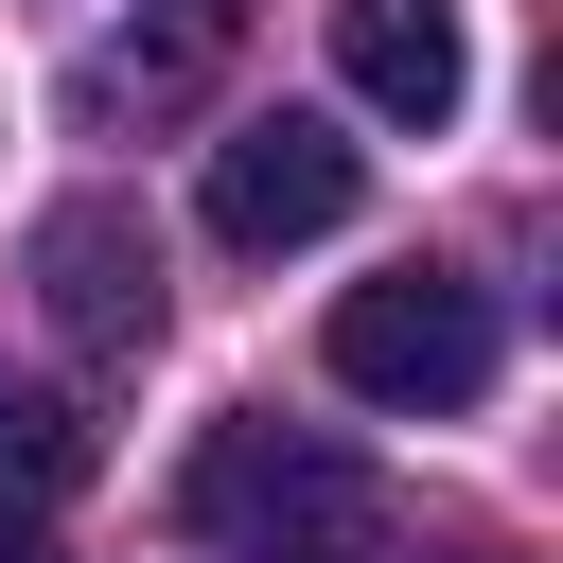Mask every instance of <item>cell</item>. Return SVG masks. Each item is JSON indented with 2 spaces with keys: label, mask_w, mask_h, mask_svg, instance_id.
Masks as SVG:
<instances>
[{
  "label": "cell",
  "mask_w": 563,
  "mask_h": 563,
  "mask_svg": "<svg viewBox=\"0 0 563 563\" xmlns=\"http://www.w3.org/2000/svg\"><path fill=\"white\" fill-rule=\"evenodd\" d=\"M35 299H53V334L70 352H158V229L123 211V194H70L53 229H35Z\"/></svg>",
  "instance_id": "cell-4"
},
{
  "label": "cell",
  "mask_w": 563,
  "mask_h": 563,
  "mask_svg": "<svg viewBox=\"0 0 563 563\" xmlns=\"http://www.w3.org/2000/svg\"><path fill=\"white\" fill-rule=\"evenodd\" d=\"M334 387L352 405H405V422H457L475 387H493V299L457 282V264H387V282H352L334 299Z\"/></svg>",
  "instance_id": "cell-2"
},
{
  "label": "cell",
  "mask_w": 563,
  "mask_h": 563,
  "mask_svg": "<svg viewBox=\"0 0 563 563\" xmlns=\"http://www.w3.org/2000/svg\"><path fill=\"white\" fill-rule=\"evenodd\" d=\"M334 88L369 106V123H457V88H475V35H457V0H334Z\"/></svg>",
  "instance_id": "cell-5"
},
{
  "label": "cell",
  "mask_w": 563,
  "mask_h": 563,
  "mask_svg": "<svg viewBox=\"0 0 563 563\" xmlns=\"http://www.w3.org/2000/svg\"><path fill=\"white\" fill-rule=\"evenodd\" d=\"M352 194H369V158H352L317 106H264V123H229V141H211V246H246V264H282V246L352 229Z\"/></svg>",
  "instance_id": "cell-3"
},
{
  "label": "cell",
  "mask_w": 563,
  "mask_h": 563,
  "mask_svg": "<svg viewBox=\"0 0 563 563\" xmlns=\"http://www.w3.org/2000/svg\"><path fill=\"white\" fill-rule=\"evenodd\" d=\"M194 528H211L229 563H369V545H387V493H369V457L317 440V422H211V440H194Z\"/></svg>",
  "instance_id": "cell-1"
},
{
  "label": "cell",
  "mask_w": 563,
  "mask_h": 563,
  "mask_svg": "<svg viewBox=\"0 0 563 563\" xmlns=\"http://www.w3.org/2000/svg\"><path fill=\"white\" fill-rule=\"evenodd\" d=\"M229 35H246V0H158L141 35H106V53L70 70V106H88V123H176V106H211Z\"/></svg>",
  "instance_id": "cell-6"
},
{
  "label": "cell",
  "mask_w": 563,
  "mask_h": 563,
  "mask_svg": "<svg viewBox=\"0 0 563 563\" xmlns=\"http://www.w3.org/2000/svg\"><path fill=\"white\" fill-rule=\"evenodd\" d=\"M70 475H88V405L70 387H0V510H35Z\"/></svg>",
  "instance_id": "cell-7"
},
{
  "label": "cell",
  "mask_w": 563,
  "mask_h": 563,
  "mask_svg": "<svg viewBox=\"0 0 563 563\" xmlns=\"http://www.w3.org/2000/svg\"><path fill=\"white\" fill-rule=\"evenodd\" d=\"M0 563H53V545H35V528H18V510H0Z\"/></svg>",
  "instance_id": "cell-8"
}]
</instances>
